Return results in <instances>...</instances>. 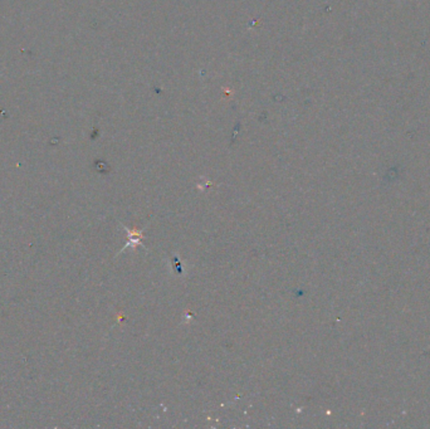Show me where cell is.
<instances>
[]
</instances>
